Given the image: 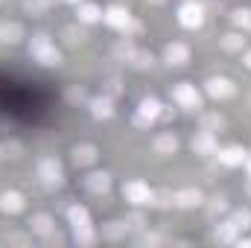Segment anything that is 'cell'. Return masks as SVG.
Here are the masks:
<instances>
[{
	"mask_svg": "<svg viewBox=\"0 0 251 248\" xmlns=\"http://www.w3.org/2000/svg\"><path fill=\"white\" fill-rule=\"evenodd\" d=\"M29 53H32V59L35 62H41L44 67H53V64L62 62V56H59V50L50 44V35H35L32 41H29Z\"/></svg>",
	"mask_w": 251,
	"mask_h": 248,
	"instance_id": "obj_1",
	"label": "cell"
},
{
	"mask_svg": "<svg viewBox=\"0 0 251 248\" xmlns=\"http://www.w3.org/2000/svg\"><path fill=\"white\" fill-rule=\"evenodd\" d=\"M173 99H176L181 108H190V111L201 108V94H199V91H196V85H190V82L176 85V91H173Z\"/></svg>",
	"mask_w": 251,
	"mask_h": 248,
	"instance_id": "obj_2",
	"label": "cell"
},
{
	"mask_svg": "<svg viewBox=\"0 0 251 248\" xmlns=\"http://www.w3.org/2000/svg\"><path fill=\"white\" fill-rule=\"evenodd\" d=\"M158 117H161V102H158L155 97H146V99H140V105H137L134 125L149 128V123H152V120H158Z\"/></svg>",
	"mask_w": 251,
	"mask_h": 248,
	"instance_id": "obj_3",
	"label": "cell"
},
{
	"mask_svg": "<svg viewBox=\"0 0 251 248\" xmlns=\"http://www.w3.org/2000/svg\"><path fill=\"white\" fill-rule=\"evenodd\" d=\"M178 24L187 26V29H199V26L204 24V9H201V3L187 0V3L178 9Z\"/></svg>",
	"mask_w": 251,
	"mask_h": 248,
	"instance_id": "obj_4",
	"label": "cell"
},
{
	"mask_svg": "<svg viewBox=\"0 0 251 248\" xmlns=\"http://www.w3.org/2000/svg\"><path fill=\"white\" fill-rule=\"evenodd\" d=\"M204 91H207L213 99H228V97L237 94V85H234L231 79H225V76H213V79L204 82Z\"/></svg>",
	"mask_w": 251,
	"mask_h": 248,
	"instance_id": "obj_5",
	"label": "cell"
},
{
	"mask_svg": "<svg viewBox=\"0 0 251 248\" xmlns=\"http://www.w3.org/2000/svg\"><path fill=\"white\" fill-rule=\"evenodd\" d=\"M152 193L155 190H149V184H143V181H128L123 187L126 201H131V204H152Z\"/></svg>",
	"mask_w": 251,
	"mask_h": 248,
	"instance_id": "obj_6",
	"label": "cell"
},
{
	"mask_svg": "<svg viewBox=\"0 0 251 248\" xmlns=\"http://www.w3.org/2000/svg\"><path fill=\"white\" fill-rule=\"evenodd\" d=\"M38 178H41L44 184H50V187L62 184V164H59L56 158H44V161H38Z\"/></svg>",
	"mask_w": 251,
	"mask_h": 248,
	"instance_id": "obj_7",
	"label": "cell"
},
{
	"mask_svg": "<svg viewBox=\"0 0 251 248\" xmlns=\"http://www.w3.org/2000/svg\"><path fill=\"white\" fill-rule=\"evenodd\" d=\"M193 152L196 155H216L219 152V143H216V134L213 131H199L196 137H193Z\"/></svg>",
	"mask_w": 251,
	"mask_h": 248,
	"instance_id": "obj_8",
	"label": "cell"
},
{
	"mask_svg": "<svg viewBox=\"0 0 251 248\" xmlns=\"http://www.w3.org/2000/svg\"><path fill=\"white\" fill-rule=\"evenodd\" d=\"M164 59H167L170 67H181V64L190 62V47H187V44H181V41H173V44L167 47Z\"/></svg>",
	"mask_w": 251,
	"mask_h": 248,
	"instance_id": "obj_9",
	"label": "cell"
},
{
	"mask_svg": "<svg viewBox=\"0 0 251 248\" xmlns=\"http://www.w3.org/2000/svg\"><path fill=\"white\" fill-rule=\"evenodd\" d=\"M216 158H219L225 167H243L246 158H249V152H246L243 146H228V149H219Z\"/></svg>",
	"mask_w": 251,
	"mask_h": 248,
	"instance_id": "obj_10",
	"label": "cell"
},
{
	"mask_svg": "<svg viewBox=\"0 0 251 248\" xmlns=\"http://www.w3.org/2000/svg\"><path fill=\"white\" fill-rule=\"evenodd\" d=\"M102 18H105V24L114 26V29H128V26H131V15L126 12L123 6H111L108 12H102Z\"/></svg>",
	"mask_w": 251,
	"mask_h": 248,
	"instance_id": "obj_11",
	"label": "cell"
},
{
	"mask_svg": "<svg viewBox=\"0 0 251 248\" xmlns=\"http://www.w3.org/2000/svg\"><path fill=\"white\" fill-rule=\"evenodd\" d=\"M29 231H32V234L47 237V234H53V231H56V222H53V216H50V213H35V216L29 219Z\"/></svg>",
	"mask_w": 251,
	"mask_h": 248,
	"instance_id": "obj_12",
	"label": "cell"
},
{
	"mask_svg": "<svg viewBox=\"0 0 251 248\" xmlns=\"http://www.w3.org/2000/svg\"><path fill=\"white\" fill-rule=\"evenodd\" d=\"M176 149H178V137L173 131H164V134L155 137V152L158 155H176Z\"/></svg>",
	"mask_w": 251,
	"mask_h": 248,
	"instance_id": "obj_13",
	"label": "cell"
},
{
	"mask_svg": "<svg viewBox=\"0 0 251 248\" xmlns=\"http://www.w3.org/2000/svg\"><path fill=\"white\" fill-rule=\"evenodd\" d=\"M97 161V146L91 143H82V146H73V164L76 167H88Z\"/></svg>",
	"mask_w": 251,
	"mask_h": 248,
	"instance_id": "obj_14",
	"label": "cell"
},
{
	"mask_svg": "<svg viewBox=\"0 0 251 248\" xmlns=\"http://www.w3.org/2000/svg\"><path fill=\"white\" fill-rule=\"evenodd\" d=\"M21 38H24V26H21L18 21L0 26V44H18Z\"/></svg>",
	"mask_w": 251,
	"mask_h": 248,
	"instance_id": "obj_15",
	"label": "cell"
},
{
	"mask_svg": "<svg viewBox=\"0 0 251 248\" xmlns=\"http://www.w3.org/2000/svg\"><path fill=\"white\" fill-rule=\"evenodd\" d=\"M85 187L91 190V193H108V187H111V175L108 173H94V175H88L85 178Z\"/></svg>",
	"mask_w": 251,
	"mask_h": 248,
	"instance_id": "obj_16",
	"label": "cell"
},
{
	"mask_svg": "<svg viewBox=\"0 0 251 248\" xmlns=\"http://www.w3.org/2000/svg\"><path fill=\"white\" fill-rule=\"evenodd\" d=\"M91 114H94L97 120L111 117V114H114V102H111V97H97V99H91Z\"/></svg>",
	"mask_w": 251,
	"mask_h": 248,
	"instance_id": "obj_17",
	"label": "cell"
},
{
	"mask_svg": "<svg viewBox=\"0 0 251 248\" xmlns=\"http://www.w3.org/2000/svg\"><path fill=\"white\" fill-rule=\"evenodd\" d=\"M0 210L3 213H21L24 210V196L21 193H3L0 196Z\"/></svg>",
	"mask_w": 251,
	"mask_h": 248,
	"instance_id": "obj_18",
	"label": "cell"
},
{
	"mask_svg": "<svg viewBox=\"0 0 251 248\" xmlns=\"http://www.w3.org/2000/svg\"><path fill=\"white\" fill-rule=\"evenodd\" d=\"M201 201H204V196H201L199 190H193V187L176 193V204H178V207H196V204H201Z\"/></svg>",
	"mask_w": 251,
	"mask_h": 248,
	"instance_id": "obj_19",
	"label": "cell"
},
{
	"mask_svg": "<svg viewBox=\"0 0 251 248\" xmlns=\"http://www.w3.org/2000/svg\"><path fill=\"white\" fill-rule=\"evenodd\" d=\"M237 234H240V231H237V225L228 219V222H222V225L213 231V240H216V243H234V240H237Z\"/></svg>",
	"mask_w": 251,
	"mask_h": 248,
	"instance_id": "obj_20",
	"label": "cell"
},
{
	"mask_svg": "<svg viewBox=\"0 0 251 248\" xmlns=\"http://www.w3.org/2000/svg\"><path fill=\"white\" fill-rule=\"evenodd\" d=\"M76 15H79V21H82V24H97V21L102 18V12H100V6H94V3H82Z\"/></svg>",
	"mask_w": 251,
	"mask_h": 248,
	"instance_id": "obj_21",
	"label": "cell"
},
{
	"mask_svg": "<svg viewBox=\"0 0 251 248\" xmlns=\"http://www.w3.org/2000/svg\"><path fill=\"white\" fill-rule=\"evenodd\" d=\"M67 216H70V225H73V228L91 225V213H88V207H82V204H73V207L67 210Z\"/></svg>",
	"mask_w": 251,
	"mask_h": 248,
	"instance_id": "obj_22",
	"label": "cell"
},
{
	"mask_svg": "<svg viewBox=\"0 0 251 248\" xmlns=\"http://www.w3.org/2000/svg\"><path fill=\"white\" fill-rule=\"evenodd\" d=\"M73 240H76L79 246H94V243H97V234H94L91 225H79V228H73Z\"/></svg>",
	"mask_w": 251,
	"mask_h": 248,
	"instance_id": "obj_23",
	"label": "cell"
},
{
	"mask_svg": "<svg viewBox=\"0 0 251 248\" xmlns=\"http://www.w3.org/2000/svg\"><path fill=\"white\" fill-rule=\"evenodd\" d=\"M126 231H128V222H108V225H105V237H108V240H114V243H117V240H123Z\"/></svg>",
	"mask_w": 251,
	"mask_h": 248,
	"instance_id": "obj_24",
	"label": "cell"
},
{
	"mask_svg": "<svg viewBox=\"0 0 251 248\" xmlns=\"http://www.w3.org/2000/svg\"><path fill=\"white\" fill-rule=\"evenodd\" d=\"M128 62H131V67H137V70H146V67H152V53H146V50H134Z\"/></svg>",
	"mask_w": 251,
	"mask_h": 248,
	"instance_id": "obj_25",
	"label": "cell"
},
{
	"mask_svg": "<svg viewBox=\"0 0 251 248\" xmlns=\"http://www.w3.org/2000/svg\"><path fill=\"white\" fill-rule=\"evenodd\" d=\"M222 47H225L228 53H237V50H243V47H246V38H243V35H237V32H231V35H225V38H222Z\"/></svg>",
	"mask_w": 251,
	"mask_h": 248,
	"instance_id": "obj_26",
	"label": "cell"
},
{
	"mask_svg": "<svg viewBox=\"0 0 251 248\" xmlns=\"http://www.w3.org/2000/svg\"><path fill=\"white\" fill-rule=\"evenodd\" d=\"M152 204H158V207H170V204H176V196H173L170 190H158V193H152Z\"/></svg>",
	"mask_w": 251,
	"mask_h": 248,
	"instance_id": "obj_27",
	"label": "cell"
},
{
	"mask_svg": "<svg viewBox=\"0 0 251 248\" xmlns=\"http://www.w3.org/2000/svg\"><path fill=\"white\" fill-rule=\"evenodd\" d=\"M64 41H67L70 47H76V44L85 41V32H82L79 26H67V29H64Z\"/></svg>",
	"mask_w": 251,
	"mask_h": 248,
	"instance_id": "obj_28",
	"label": "cell"
},
{
	"mask_svg": "<svg viewBox=\"0 0 251 248\" xmlns=\"http://www.w3.org/2000/svg\"><path fill=\"white\" fill-rule=\"evenodd\" d=\"M231 222L237 225V231H246V228H251V210H237V213L231 216Z\"/></svg>",
	"mask_w": 251,
	"mask_h": 248,
	"instance_id": "obj_29",
	"label": "cell"
},
{
	"mask_svg": "<svg viewBox=\"0 0 251 248\" xmlns=\"http://www.w3.org/2000/svg\"><path fill=\"white\" fill-rule=\"evenodd\" d=\"M231 18H234V24H237V26H243V29H251V9H237Z\"/></svg>",
	"mask_w": 251,
	"mask_h": 248,
	"instance_id": "obj_30",
	"label": "cell"
},
{
	"mask_svg": "<svg viewBox=\"0 0 251 248\" xmlns=\"http://www.w3.org/2000/svg\"><path fill=\"white\" fill-rule=\"evenodd\" d=\"M201 125H204V131H219V128L225 125V120H222L219 114H207V117L201 120Z\"/></svg>",
	"mask_w": 251,
	"mask_h": 248,
	"instance_id": "obj_31",
	"label": "cell"
},
{
	"mask_svg": "<svg viewBox=\"0 0 251 248\" xmlns=\"http://www.w3.org/2000/svg\"><path fill=\"white\" fill-rule=\"evenodd\" d=\"M114 53H117V56H123L126 62H128V59H131V53H134V47H131L128 41H120V44L114 47Z\"/></svg>",
	"mask_w": 251,
	"mask_h": 248,
	"instance_id": "obj_32",
	"label": "cell"
},
{
	"mask_svg": "<svg viewBox=\"0 0 251 248\" xmlns=\"http://www.w3.org/2000/svg\"><path fill=\"white\" fill-rule=\"evenodd\" d=\"M225 207H228V204H225V198H222V196H219V198H213V204H210V207H207V213H210V216H216V213H222V210H225Z\"/></svg>",
	"mask_w": 251,
	"mask_h": 248,
	"instance_id": "obj_33",
	"label": "cell"
},
{
	"mask_svg": "<svg viewBox=\"0 0 251 248\" xmlns=\"http://www.w3.org/2000/svg\"><path fill=\"white\" fill-rule=\"evenodd\" d=\"M126 222H128V228H137V231H140V228H146V222H143V216H140V213H131Z\"/></svg>",
	"mask_w": 251,
	"mask_h": 248,
	"instance_id": "obj_34",
	"label": "cell"
},
{
	"mask_svg": "<svg viewBox=\"0 0 251 248\" xmlns=\"http://www.w3.org/2000/svg\"><path fill=\"white\" fill-rule=\"evenodd\" d=\"M137 243H140V246H158V243H161V237H158V234H143Z\"/></svg>",
	"mask_w": 251,
	"mask_h": 248,
	"instance_id": "obj_35",
	"label": "cell"
},
{
	"mask_svg": "<svg viewBox=\"0 0 251 248\" xmlns=\"http://www.w3.org/2000/svg\"><path fill=\"white\" fill-rule=\"evenodd\" d=\"M240 246H243V248H251V240H240Z\"/></svg>",
	"mask_w": 251,
	"mask_h": 248,
	"instance_id": "obj_36",
	"label": "cell"
},
{
	"mask_svg": "<svg viewBox=\"0 0 251 248\" xmlns=\"http://www.w3.org/2000/svg\"><path fill=\"white\" fill-rule=\"evenodd\" d=\"M246 64H249V67H251V53H246Z\"/></svg>",
	"mask_w": 251,
	"mask_h": 248,
	"instance_id": "obj_37",
	"label": "cell"
},
{
	"mask_svg": "<svg viewBox=\"0 0 251 248\" xmlns=\"http://www.w3.org/2000/svg\"><path fill=\"white\" fill-rule=\"evenodd\" d=\"M246 164H249V173H251V158H246Z\"/></svg>",
	"mask_w": 251,
	"mask_h": 248,
	"instance_id": "obj_38",
	"label": "cell"
},
{
	"mask_svg": "<svg viewBox=\"0 0 251 248\" xmlns=\"http://www.w3.org/2000/svg\"><path fill=\"white\" fill-rule=\"evenodd\" d=\"M152 3H164V0H152Z\"/></svg>",
	"mask_w": 251,
	"mask_h": 248,
	"instance_id": "obj_39",
	"label": "cell"
},
{
	"mask_svg": "<svg viewBox=\"0 0 251 248\" xmlns=\"http://www.w3.org/2000/svg\"><path fill=\"white\" fill-rule=\"evenodd\" d=\"M70 3H79V0H70Z\"/></svg>",
	"mask_w": 251,
	"mask_h": 248,
	"instance_id": "obj_40",
	"label": "cell"
}]
</instances>
